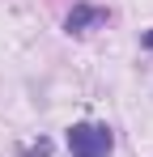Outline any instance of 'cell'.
<instances>
[{"mask_svg": "<svg viewBox=\"0 0 153 157\" xmlns=\"http://www.w3.org/2000/svg\"><path fill=\"white\" fill-rule=\"evenodd\" d=\"M68 149L73 157H111L115 136L106 123H73L68 128Z\"/></svg>", "mask_w": 153, "mask_h": 157, "instance_id": "cell-1", "label": "cell"}, {"mask_svg": "<svg viewBox=\"0 0 153 157\" xmlns=\"http://www.w3.org/2000/svg\"><path fill=\"white\" fill-rule=\"evenodd\" d=\"M106 21V9H94V4H76L73 13H68V21H64V30L68 34H85L89 26H102Z\"/></svg>", "mask_w": 153, "mask_h": 157, "instance_id": "cell-2", "label": "cell"}, {"mask_svg": "<svg viewBox=\"0 0 153 157\" xmlns=\"http://www.w3.org/2000/svg\"><path fill=\"white\" fill-rule=\"evenodd\" d=\"M145 47H153V30H149V34H145Z\"/></svg>", "mask_w": 153, "mask_h": 157, "instance_id": "cell-3", "label": "cell"}]
</instances>
